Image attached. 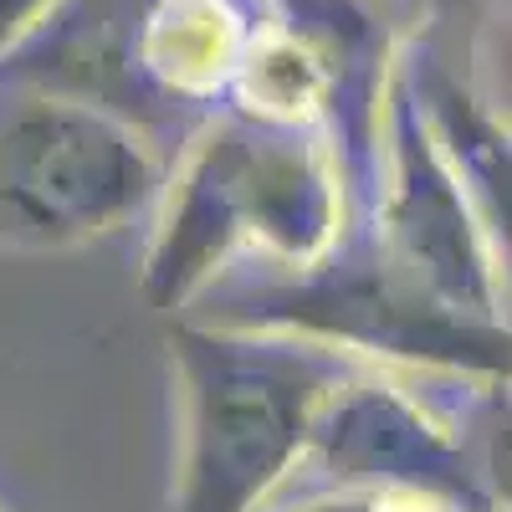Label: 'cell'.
<instances>
[{
	"label": "cell",
	"mask_w": 512,
	"mask_h": 512,
	"mask_svg": "<svg viewBox=\"0 0 512 512\" xmlns=\"http://www.w3.org/2000/svg\"><path fill=\"white\" fill-rule=\"evenodd\" d=\"M195 303L205 323L287 328L359 364L456 384H507V323H477L436 303L364 231H349L297 272H226Z\"/></svg>",
	"instance_id": "obj_3"
},
{
	"label": "cell",
	"mask_w": 512,
	"mask_h": 512,
	"mask_svg": "<svg viewBox=\"0 0 512 512\" xmlns=\"http://www.w3.org/2000/svg\"><path fill=\"white\" fill-rule=\"evenodd\" d=\"M256 512H451V507L379 497V492H359V487H328V482H282Z\"/></svg>",
	"instance_id": "obj_7"
},
{
	"label": "cell",
	"mask_w": 512,
	"mask_h": 512,
	"mask_svg": "<svg viewBox=\"0 0 512 512\" xmlns=\"http://www.w3.org/2000/svg\"><path fill=\"white\" fill-rule=\"evenodd\" d=\"M425 374L354 364L328 390L308 451L287 482L359 487L379 497L436 502L451 512H502L507 477L461 436V415L420 390Z\"/></svg>",
	"instance_id": "obj_5"
},
{
	"label": "cell",
	"mask_w": 512,
	"mask_h": 512,
	"mask_svg": "<svg viewBox=\"0 0 512 512\" xmlns=\"http://www.w3.org/2000/svg\"><path fill=\"white\" fill-rule=\"evenodd\" d=\"M374 241L390 262L436 303L477 318V323H507V267L502 246L492 241L487 221L477 216L472 195L446 164L441 144L420 118V103L410 93L405 62L395 52L384 98L374 118Z\"/></svg>",
	"instance_id": "obj_6"
},
{
	"label": "cell",
	"mask_w": 512,
	"mask_h": 512,
	"mask_svg": "<svg viewBox=\"0 0 512 512\" xmlns=\"http://www.w3.org/2000/svg\"><path fill=\"white\" fill-rule=\"evenodd\" d=\"M180 384L175 512H256L308 451L328 390L359 359L287 328L185 318L169 333Z\"/></svg>",
	"instance_id": "obj_2"
},
{
	"label": "cell",
	"mask_w": 512,
	"mask_h": 512,
	"mask_svg": "<svg viewBox=\"0 0 512 512\" xmlns=\"http://www.w3.org/2000/svg\"><path fill=\"white\" fill-rule=\"evenodd\" d=\"M164 149L123 113L0 77V251H72L154 210Z\"/></svg>",
	"instance_id": "obj_4"
},
{
	"label": "cell",
	"mask_w": 512,
	"mask_h": 512,
	"mask_svg": "<svg viewBox=\"0 0 512 512\" xmlns=\"http://www.w3.org/2000/svg\"><path fill=\"white\" fill-rule=\"evenodd\" d=\"M0 512H6V507H0Z\"/></svg>",
	"instance_id": "obj_10"
},
{
	"label": "cell",
	"mask_w": 512,
	"mask_h": 512,
	"mask_svg": "<svg viewBox=\"0 0 512 512\" xmlns=\"http://www.w3.org/2000/svg\"><path fill=\"white\" fill-rule=\"evenodd\" d=\"M354 231V169L323 128L241 108L190 134L154 200L144 297L190 308L226 272H297Z\"/></svg>",
	"instance_id": "obj_1"
},
{
	"label": "cell",
	"mask_w": 512,
	"mask_h": 512,
	"mask_svg": "<svg viewBox=\"0 0 512 512\" xmlns=\"http://www.w3.org/2000/svg\"><path fill=\"white\" fill-rule=\"evenodd\" d=\"M67 0H0V57H6L21 36H31Z\"/></svg>",
	"instance_id": "obj_8"
},
{
	"label": "cell",
	"mask_w": 512,
	"mask_h": 512,
	"mask_svg": "<svg viewBox=\"0 0 512 512\" xmlns=\"http://www.w3.org/2000/svg\"><path fill=\"white\" fill-rule=\"evenodd\" d=\"M420 11H431V16H441V21H492L507 0H415Z\"/></svg>",
	"instance_id": "obj_9"
}]
</instances>
